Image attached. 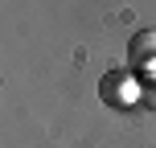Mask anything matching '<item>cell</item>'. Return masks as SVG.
<instances>
[{
	"mask_svg": "<svg viewBox=\"0 0 156 148\" xmlns=\"http://www.w3.org/2000/svg\"><path fill=\"white\" fill-rule=\"evenodd\" d=\"M144 107H152V111H156V74L144 82Z\"/></svg>",
	"mask_w": 156,
	"mask_h": 148,
	"instance_id": "3957f363",
	"label": "cell"
},
{
	"mask_svg": "<svg viewBox=\"0 0 156 148\" xmlns=\"http://www.w3.org/2000/svg\"><path fill=\"white\" fill-rule=\"evenodd\" d=\"M99 99L107 103V107H115V111H127V107H136V103H144V82L136 78V70L115 66V70H107L99 78Z\"/></svg>",
	"mask_w": 156,
	"mask_h": 148,
	"instance_id": "6da1fadb",
	"label": "cell"
},
{
	"mask_svg": "<svg viewBox=\"0 0 156 148\" xmlns=\"http://www.w3.org/2000/svg\"><path fill=\"white\" fill-rule=\"evenodd\" d=\"M127 70H140V74H156V29H140L132 33L127 41Z\"/></svg>",
	"mask_w": 156,
	"mask_h": 148,
	"instance_id": "7a4b0ae2",
	"label": "cell"
}]
</instances>
